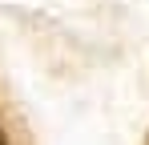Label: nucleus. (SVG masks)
I'll return each mask as SVG.
<instances>
[{"label": "nucleus", "mask_w": 149, "mask_h": 145, "mask_svg": "<svg viewBox=\"0 0 149 145\" xmlns=\"http://www.w3.org/2000/svg\"><path fill=\"white\" fill-rule=\"evenodd\" d=\"M0 145H8V137H4V129H0Z\"/></svg>", "instance_id": "f257e3e1"}]
</instances>
